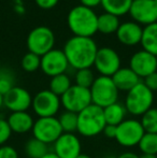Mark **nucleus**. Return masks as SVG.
Wrapping results in <instances>:
<instances>
[{"label": "nucleus", "mask_w": 157, "mask_h": 158, "mask_svg": "<svg viewBox=\"0 0 157 158\" xmlns=\"http://www.w3.org/2000/svg\"><path fill=\"white\" fill-rule=\"evenodd\" d=\"M67 24L74 35L92 38L96 32L98 24V15L93 9L84 6H76L69 11L67 16Z\"/></svg>", "instance_id": "nucleus-2"}, {"label": "nucleus", "mask_w": 157, "mask_h": 158, "mask_svg": "<svg viewBox=\"0 0 157 158\" xmlns=\"http://www.w3.org/2000/svg\"><path fill=\"white\" fill-rule=\"evenodd\" d=\"M24 151L27 158H42L50 152L48 144L35 139L34 137L26 142Z\"/></svg>", "instance_id": "nucleus-24"}, {"label": "nucleus", "mask_w": 157, "mask_h": 158, "mask_svg": "<svg viewBox=\"0 0 157 158\" xmlns=\"http://www.w3.org/2000/svg\"><path fill=\"white\" fill-rule=\"evenodd\" d=\"M6 122H8L12 132L24 135V133L31 131L35 119L31 116V114H29L26 111V112H11Z\"/></svg>", "instance_id": "nucleus-19"}, {"label": "nucleus", "mask_w": 157, "mask_h": 158, "mask_svg": "<svg viewBox=\"0 0 157 158\" xmlns=\"http://www.w3.org/2000/svg\"><path fill=\"white\" fill-rule=\"evenodd\" d=\"M154 2H155V3L157 4V0H154Z\"/></svg>", "instance_id": "nucleus-43"}, {"label": "nucleus", "mask_w": 157, "mask_h": 158, "mask_svg": "<svg viewBox=\"0 0 157 158\" xmlns=\"http://www.w3.org/2000/svg\"><path fill=\"white\" fill-rule=\"evenodd\" d=\"M32 137L43 143L53 144L61 135L63 129L59 124L58 117H38L32 126Z\"/></svg>", "instance_id": "nucleus-8"}, {"label": "nucleus", "mask_w": 157, "mask_h": 158, "mask_svg": "<svg viewBox=\"0 0 157 158\" xmlns=\"http://www.w3.org/2000/svg\"><path fill=\"white\" fill-rule=\"evenodd\" d=\"M55 40V35L51 28L38 26L28 33L27 48L30 53L41 57L54 48Z\"/></svg>", "instance_id": "nucleus-7"}, {"label": "nucleus", "mask_w": 157, "mask_h": 158, "mask_svg": "<svg viewBox=\"0 0 157 158\" xmlns=\"http://www.w3.org/2000/svg\"><path fill=\"white\" fill-rule=\"evenodd\" d=\"M0 70H1V69H0Z\"/></svg>", "instance_id": "nucleus-45"}, {"label": "nucleus", "mask_w": 157, "mask_h": 158, "mask_svg": "<svg viewBox=\"0 0 157 158\" xmlns=\"http://www.w3.org/2000/svg\"><path fill=\"white\" fill-rule=\"evenodd\" d=\"M140 123L144 132L157 133V108H151L141 116Z\"/></svg>", "instance_id": "nucleus-28"}, {"label": "nucleus", "mask_w": 157, "mask_h": 158, "mask_svg": "<svg viewBox=\"0 0 157 158\" xmlns=\"http://www.w3.org/2000/svg\"><path fill=\"white\" fill-rule=\"evenodd\" d=\"M103 114H105V123L109 125L118 126L122 122L127 118L128 113L124 103L118 101L103 109Z\"/></svg>", "instance_id": "nucleus-20"}, {"label": "nucleus", "mask_w": 157, "mask_h": 158, "mask_svg": "<svg viewBox=\"0 0 157 158\" xmlns=\"http://www.w3.org/2000/svg\"><path fill=\"white\" fill-rule=\"evenodd\" d=\"M11 135H12V130L6 119L0 117V146L4 145L8 142V140L11 138Z\"/></svg>", "instance_id": "nucleus-32"}, {"label": "nucleus", "mask_w": 157, "mask_h": 158, "mask_svg": "<svg viewBox=\"0 0 157 158\" xmlns=\"http://www.w3.org/2000/svg\"><path fill=\"white\" fill-rule=\"evenodd\" d=\"M53 153L58 158H76L82 153L81 140L76 133L63 132L53 143Z\"/></svg>", "instance_id": "nucleus-14"}, {"label": "nucleus", "mask_w": 157, "mask_h": 158, "mask_svg": "<svg viewBox=\"0 0 157 158\" xmlns=\"http://www.w3.org/2000/svg\"><path fill=\"white\" fill-rule=\"evenodd\" d=\"M129 68L140 79H144L157 71V57L144 50L138 51L130 57Z\"/></svg>", "instance_id": "nucleus-16"}, {"label": "nucleus", "mask_w": 157, "mask_h": 158, "mask_svg": "<svg viewBox=\"0 0 157 158\" xmlns=\"http://www.w3.org/2000/svg\"><path fill=\"white\" fill-rule=\"evenodd\" d=\"M140 158H157V155H151V154H141Z\"/></svg>", "instance_id": "nucleus-39"}, {"label": "nucleus", "mask_w": 157, "mask_h": 158, "mask_svg": "<svg viewBox=\"0 0 157 158\" xmlns=\"http://www.w3.org/2000/svg\"><path fill=\"white\" fill-rule=\"evenodd\" d=\"M105 125L103 109L92 103L78 114L76 132L82 137L94 138L102 133Z\"/></svg>", "instance_id": "nucleus-3"}, {"label": "nucleus", "mask_w": 157, "mask_h": 158, "mask_svg": "<svg viewBox=\"0 0 157 158\" xmlns=\"http://www.w3.org/2000/svg\"><path fill=\"white\" fill-rule=\"evenodd\" d=\"M154 103V93L150 90L143 82L137 84L129 92L126 93L124 100L127 113L134 117L142 116L147 111L153 108Z\"/></svg>", "instance_id": "nucleus-4"}, {"label": "nucleus", "mask_w": 157, "mask_h": 158, "mask_svg": "<svg viewBox=\"0 0 157 158\" xmlns=\"http://www.w3.org/2000/svg\"><path fill=\"white\" fill-rule=\"evenodd\" d=\"M108 158H114V157H108Z\"/></svg>", "instance_id": "nucleus-44"}, {"label": "nucleus", "mask_w": 157, "mask_h": 158, "mask_svg": "<svg viewBox=\"0 0 157 158\" xmlns=\"http://www.w3.org/2000/svg\"><path fill=\"white\" fill-rule=\"evenodd\" d=\"M61 106L65 111L79 114L92 104V97L88 88L72 84V86L60 97Z\"/></svg>", "instance_id": "nucleus-10"}, {"label": "nucleus", "mask_w": 157, "mask_h": 158, "mask_svg": "<svg viewBox=\"0 0 157 158\" xmlns=\"http://www.w3.org/2000/svg\"><path fill=\"white\" fill-rule=\"evenodd\" d=\"M128 14L134 23L145 27L157 22V4L154 0H134Z\"/></svg>", "instance_id": "nucleus-12"}, {"label": "nucleus", "mask_w": 157, "mask_h": 158, "mask_svg": "<svg viewBox=\"0 0 157 158\" xmlns=\"http://www.w3.org/2000/svg\"><path fill=\"white\" fill-rule=\"evenodd\" d=\"M143 84L152 92H157V71L143 79Z\"/></svg>", "instance_id": "nucleus-34"}, {"label": "nucleus", "mask_w": 157, "mask_h": 158, "mask_svg": "<svg viewBox=\"0 0 157 158\" xmlns=\"http://www.w3.org/2000/svg\"><path fill=\"white\" fill-rule=\"evenodd\" d=\"M143 135L144 130L140 123V119L131 117L126 118L118 126H116L115 140L121 146L130 148L138 146Z\"/></svg>", "instance_id": "nucleus-6"}, {"label": "nucleus", "mask_w": 157, "mask_h": 158, "mask_svg": "<svg viewBox=\"0 0 157 158\" xmlns=\"http://www.w3.org/2000/svg\"><path fill=\"white\" fill-rule=\"evenodd\" d=\"M102 133L109 139H115V135H116V126L113 125H109L107 124L105 127L103 128Z\"/></svg>", "instance_id": "nucleus-36"}, {"label": "nucleus", "mask_w": 157, "mask_h": 158, "mask_svg": "<svg viewBox=\"0 0 157 158\" xmlns=\"http://www.w3.org/2000/svg\"><path fill=\"white\" fill-rule=\"evenodd\" d=\"M98 46L93 38L73 35L64 45V54L68 60L69 67L74 70L92 68L94 66Z\"/></svg>", "instance_id": "nucleus-1"}, {"label": "nucleus", "mask_w": 157, "mask_h": 158, "mask_svg": "<svg viewBox=\"0 0 157 158\" xmlns=\"http://www.w3.org/2000/svg\"><path fill=\"white\" fill-rule=\"evenodd\" d=\"M59 124L63 129V132L66 133H76L78 129V114L64 111L58 117Z\"/></svg>", "instance_id": "nucleus-26"}, {"label": "nucleus", "mask_w": 157, "mask_h": 158, "mask_svg": "<svg viewBox=\"0 0 157 158\" xmlns=\"http://www.w3.org/2000/svg\"><path fill=\"white\" fill-rule=\"evenodd\" d=\"M141 154L157 155V133L144 132L138 144Z\"/></svg>", "instance_id": "nucleus-27"}, {"label": "nucleus", "mask_w": 157, "mask_h": 158, "mask_svg": "<svg viewBox=\"0 0 157 158\" xmlns=\"http://www.w3.org/2000/svg\"><path fill=\"white\" fill-rule=\"evenodd\" d=\"M0 158H19V153L13 146L2 145L0 146Z\"/></svg>", "instance_id": "nucleus-33"}, {"label": "nucleus", "mask_w": 157, "mask_h": 158, "mask_svg": "<svg viewBox=\"0 0 157 158\" xmlns=\"http://www.w3.org/2000/svg\"><path fill=\"white\" fill-rule=\"evenodd\" d=\"M31 108L38 117L56 116L61 108L60 97L50 89H43L32 97Z\"/></svg>", "instance_id": "nucleus-9"}, {"label": "nucleus", "mask_w": 157, "mask_h": 158, "mask_svg": "<svg viewBox=\"0 0 157 158\" xmlns=\"http://www.w3.org/2000/svg\"><path fill=\"white\" fill-rule=\"evenodd\" d=\"M92 103L101 109L118 101L119 92L114 84L112 77L99 75L95 79L93 85L89 88Z\"/></svg>", "instance_id": "nucleus-5"}, {"label": "nucleus", "mask_w": 157, "mask_h": 158, "mask_svg": "<svg viewBox=\"0 0 157 158\" xmlns=\"http://www.w3.org/2000/svg\"><path fill=\"white\" fill-rule=\"evenodd\" d=\"M132 1L134 0H101L100 6L105 13L119 17L129 13Z\"/></svg>", "instance_id": "nucleus-22"}, {"label": "nucleus", "mask_w": 157, "mask_h": 158, "mask_svg": "<svg viewBox=\"0 0 157 158\" xmlns=\"http://www.w3.org/2000/svg\"><path fill=\"white\" fill-rule=\"evenodd\" d=\"M72 86V82L70 77L67 73H63V74L55 75V77H51L50 81V88L48 89L58 97H61L70 87Z\"/></svg>", "instance_id": "nucleus-25"}, {"label": "nucleus", "mask_w": 157, "mask_h": 158, "mask_svg": "<svg viewBox=\"0 0 157 158\" xmlns=\"http://www.w3.org/2000/svg\"><path fill=\"white\" fill-rule=\"evenodd\" d=\"M68 68H69V64L63 50L53 48L43 56H41L40 69L48 77H53L55 75L66 73Z\"/></svg>", "instance_id": "nucleus-13"}, {"label": "nucleus", "mask_w": 157, "mask_h": 158, "mask_svg": "<svg viewBox=\"0 0 157 158\" xmlns=\"http://www.w3.org/2000/svg\"><path fill=\"white\" fill-rule=\"evenodd\" d=\"M14 75L10 70H0V94L4 95L14 87Z\"/></svg>", "instance_id": "nucleus-31"}, {"label": "nucleus", "mask_w": 157, "mask_h": 158, "mask_svg": "<svg viewBox=\"0 0 157 158\" xmlns=\"http://www.w3.org/2000/svg\"><path fill=\"white\" fill-rule=\"evenodd\" d=\"M143 27L139 24L134 23V21L121 23L118 31L116 38L123 45L134 46L141 43Z\"/></svg>", "instance_id": "nucleus-17"}, {"label": "nucleus", "mask_w": 157, "mask_h": 158, "mask_svg": "<svg viewBox=\"0 0 157 158\" xmlns=\"http://www.w3.org/2000/svg\"><path fill=\"white\" fill-rule=\"evenodd\" d=\"M32 96L27 89L14 86L3 95V106L11 112H26L31 108Z\"/></svg>", "instance_id": "nucleus-15"}, {"label": "nucleus", "mask_w": 157, "mask_h": 158, "mask_svg": "<svg viewBox=\"0 0 157 158\" xmlns=\"http://www.w3.org/2000/svg\"><path fill=\"white\" fill-rule=\"evenodd\" d=\"M40 64H41V57L30 52L24 55L21 61L22 68L26 72H35L40 69Z\"/></svg>", "instance_id": "nucleus-30"}, {"label": "nucleus", "mask_w": 157, "mask_h": 158, "mask_svg": "<svg viewBox=\"0 0 157 158\" xmlns=\"http://www.w3.org/2000/svg\"><path fill=\"white\" fill-rule=\"evenodd\" d=\"M37 6L43 10H50L57 6L59 0H35Z\"/></svg>", "instance_id": "nucleus-35"}, {"label": "nucleus", "mask_w": 157, "mask_h": 158, "mask_svg": "<svg viewBox=\"0 0 157 158\" xmlns=\"http://www.w3.org/2000/svg\"><path fill=\"white\" fill-rule=\"evenodd\" d=\"M42 158H58V157H57L56 155H55L53 152H48V154L45 155V156H44V157H42Z\"/></svg>", "instance_id": "nucleus-40"}, {"label": "nucleus", "mask_w": 157, "mask_h": 158, "mask_svg": "<svg viewBox=\"0 0 157 158\" xmlns=\"http://www.w3.org/2000/svg\"><path fill=\"white\" fill-rule=\"evenodd\" d=\"M2 106H3V95L0 94V110H1Z\"/></svg>", "instance_id": "nucleus-42"}, {"label": "nucleus", "mask_w": 157, "mask_h": 158, "mask_svg": "<svg viewBox=\"0 0 157 158\" xmlns=\"http://www.w3.org/2000/svg\"><path fill=\"white\" fill-rule=\"evenodd\" d=\"M140 44L142 50L157 57V22L143 27Z\"/></svg>", "instance_id": "nucleus-21"}, {"label": "nucleus", "mask_w": 157, "mask_h": 158, "mask_svg": "<svg viewBox=\"0 0 157 158\" xmlns=\"http://www.w3.org/2000/svg\"><path fill=\"white\" fill-rule=\"evenodd\" d=\"M116 158H140V155H138L134 152H124L122 154H119Z\"/></svg>", "instance_id": "nucleus-38"}, {"label": "nucleus", "mask_w": 157, "mask_h": 158, "mask_svg": "<svg viewBox=\"0 0 157 158\" xmlns=\"http://www.w3.org/2000/svg\"><path fill=\"white\" fill-rule=\"evenodd\" d=\"M111 77L118 92H129L132 87L141 82L140 77L129 67H121Z\"/></svg>", "instance_id": "nucleus-18"}, {"label": "nucleus", "mask_w": 157, "mask_h": 158, "mask_svg": "<svg viewBox=\"0 0 157 158\" xmlns=\"http://www.w3.org/2000/svg\"><path fill=\"white\" fill-rule=\"evenodd\" d=\"M80 2H81V6L93 9V10H94V8L101 4V0H80Z\"/></svg>", "instance_id": "nucleus-37"}, {"label": "nucleus", "mask_w": 157, "mask_h": 158, "mask_svg": "<svg viewBox=\"0 0 157 158\" xmlns=\"http://www.w3.org/2000/svg\"><path fill=\"white\" fill-rule=\"evenodd\" d=\"M121 22L119 17L115 16L110 13H102L98 16V24H97V29L102 35H112L118 31Z\"/></svg>", "instance_id": "nucleus-23"}, {"label": "nucleus", "mask_w": 157, "mask_h": 158, "mask_svg": "<svg viewBox=\"0 0 157 158\" xmlns=\"http://www.w3.org/2000/svg\"><path fill=\"white\" fill-rule=\"evenodd\" d=\"M95 77L94 72L90 68L86 69H80L76 71V75H74V81H76V85L81 86L84 88H88L89 89L90 86L94 83Z\"/></svg>", "instance_id": "nucleus-29"}, {"label": "nucleus", "mask_w": 157, "mask_h": 158, "mask_svg": "<svg viewBox=\"0 0 157 158\" xmlns=\"http://www.w3.org/2000/svg\"><path fill=\"white\" fill-rule=\"evenodd\" d=\"M76 158H92V157H90L89 155H87V154H83V153H81V154H80Z\"/></svg>", "instance_id": "nucleus-41"}, {"label": "nucleus", "mask_w": 157, "mask_h": 158, "mask_svg": "<svg viewBox=\"0 0 157 158\" xmlns=\"http://www.w3.org/2000/svg\"><path fill=\"white\" fill-rule=\"evenodd\" d=\"M100 75L111 77L122 67V60L118 53L112 48L103 46L98 48L95 57L94 66Z\"/></svg>", "instance_id": "nucleus-11"}]
</instances>
